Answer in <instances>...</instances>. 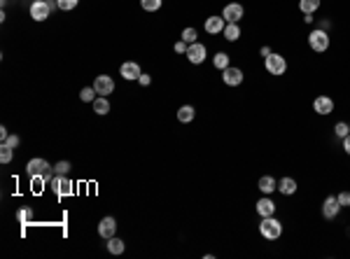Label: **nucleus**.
Returning <instances> with one entry per match:
<instances>
[{
    "label": "nucleus",
    "mask_w": 350,
    "mask_h": 259,
    "mask_svg": "<svg viewBox=\"0 0 350 259\" xmlns=\"http://www.w3.org/2000/svg\"><path fill=\"white\" fill-rule=\"evenodd\" d=\"M278 189V182H275L271 175H262L259 177V191L262 194H271V191Z\"/></svg>",
    "instance_id": "nucleus-18"
},
{
    "label": "nucleus",
    "mask_w": 350,
    "mask_h": 259,
    "mask_svg": "<svg viewBox=\"0 0 350 259\" xmlns=\"http://www.w3.org/2000/svg\"><path fill=\"white\" fill-rule=\"evenodd\" d=\"M187 59H189V63H194V66H201V63L206 61V47L201 45V42H194V45H189V49H187V54H184Z\"/></svg>",
    "instance_id": "nucleus-10"
},
{
    "label": "nucleus",
    "mask_w": 350,
    "mask_h": 259,
    "mask_svg": "<svg viewBox=\"0 0 350 259\" xmlns=\"http://www.w3.org/2000/svg\"><path fill=\"white\" fill-rule=\"evenodd\" d=\"M80 98H82L84 103H93V100L98 98V93H96V89H93V86H84L82 91H80Z\"/></svg>",
    "instance_id": "nucleus-26"
},
{
    "label": "nucleus",
    "mask_w": 350,
    "mask_h": 259,
    "mask_svg": "<svg viewBox=\"0 0 350 259\" xmlns=\"http://www.w3.org/2000/svg\"><path fill=\"white\" fill-rule=\"evenodd\" d=\"M161 5H164V0H140V7L145 12H159Z\"/></svg>",
    "instance_id": "nucleus-25"
},
{
    "label": "nucleus",
    "mask_w": 350,
    "mask_h": 259,
    "mask_svg": "<svg viewBox=\"0 0 350 259\" xmlns=\"http://www.w3.org/2000/svg\"><path fill=\"white\" fill-rule=\"evenodd\" d=\"M26 173L31 177H35V175H45L47 180H52V173H54V168L47 164L45 159H31L28 164H26Z\"/></svg>",
    "instance_id": "nucleus-4"
},
{
    "label": "nucleus",
    "mask_w": 350,
    "mask_h": 259,
    "mask_svg": "<svg viewBox=\"0 0 350 259\" xmlns=\"http://www.w3.org/2000/svg\"><path fill=\"white\" fill-rule=\"evenodd\" d=\"M126 250V243H124L122 238H107V252L110 255H122V252Z\"/></svg>",
    "instance_id": "nucleus-21"
},
{
    "label": "nucleus",
    "mask_w": 350,
    "mask_h": 259,
    "mask_svg": "<svg viewBox=\"0 0 350 259\" xmlns=\"http://www.w3.org/2000/svg\"><path fill=\"white\" fill-rule=\"evenodd\" d=\"M259 234L266 238V241H278V238L282 236V224L275 220V215L262 217V222H259Z\"/></svg>",
    "instance_id": "nucleus-1"
},
{
    "label": "nucleus",
    "mask_w": 350,
    "mask_h": 259,
    "mask_svg": "<svg viewBox=\"0 0 350 259\" xmlns=\"http://www.w3.org/2000/svg\"><path fill=\"white\" fill-rule=\"evenodd\" d=\"M12 147H7V145H0V164H9L12 161Z\"/></svg>",
    "instance_id": "nucleus-31"
},
{
    "label": "nucleus",
    "mask_w": 350,
    "mask_h": 259,
    "mask_svg": "<svg viewBox=\"0 0 350 259\" xmlns=\"http://www.w3.org/2000/svg\"><path fill=\"white\" fill-rule=\"evenodd\" d=\"M16 222H19V224H28V222H33V210H31V208H21V210L16 213Z\"/></svg>",
    "instance_id": "nucleus-27"
},
{
    "label": "nucleus",
    "mask_w": 350,
    "mask_h": 259,
    "mask_svg": "<svg viewBox=\"0 0 350 259\" xmlns=\"http://www.w3.org/2000/svg\"><path fill=\"white\" fill-rule=\"evenodd\" d=\"M334 133H336V136H339V138H341V140H343V138H346V136H348V133H350V124L339 122V124H336V126H334Z\"/></svg>",
    "instance_id": "nucleus-32"
},
{
    "label": "nucleus",
    "mask_w": 350,
    "mask_h": 259,
    "mask_svg": "<svg viewBox=\"0 0 350 259\" xmlns=\"http://www.w3.org/2000/svg\"><path fill=\"white\" fill-rule=\"evenodd\" d=\"M91 105H93V112L100 114V117L110 112V100H107V96H98V98L93 100Z\"/></svg>",
    "instance_id": "nucleus-20"
},
{
    "label": "nucleus",
    "mask_w": 350,
    "mask_h": 259,
    "mask_svg": "<svg viewBox=\"0 0 350 259\" xmlns=\"http://www.w3.org/2000/svg\"><path fill=\"white\" fill-rule=\"evenodd\" d=\"M343 150H346V154H350V133L343 138Z\"/></svg>",
    "instance_id": "nucleus-38"
},
{
    "label": "nucleus",
    "mask_w": 350,
    "mask_h": 259,
    "mask_svg": "<svg viewBox=\"0 0 350 259\" xmlns=\"http://www.w3.org/2000/svg\"><path fill=\"white\" fill-rule=\"evenodd\" d=\"M341 203H339V198L336 196H327L322 201V215H325V220H334L336 215L341 213Z\"/></svg>",
    "instance_id": "nucleus-9"
},
{
    "label": "nucleus",
    "mask_w": 350,
    "mask_h": 259,
    "mask_svg": "<svg viewBox=\"0 0 350 259\" xmlns=\"http://www.w3.org/2000/svg\"><path fill=\"white\" fill-rule=\"evenodd\" d=\"M308 45H311L313 52H327L329 49V33L322 31V28H313L311 35H308Z\"/></svg>",
    "instance_id": "nucleus-5"
},
{
    "label": "nucleus",
    "mask_w": 350,
    "mask_h": 259,
    "mask_svg": "<svg viewBox=\"0 0 350 259\" xmlns=\"http://www.w3.org/2000/svg\"><path fill=\"white\" fill-rule=\"evenodd\" d=\"M114 231H117V220L114 217H103V220L98 222V234L100 238H112L114 236Z\"/></svg>",
    "instance_id": "nucleus-14"
},
{
    "label": "nucleus",
    "mask_w": 350,
    "mask_h": 259,
    "mask_svg": "<svg viewBox=\"0 0 350 259\" xmlns=\"http://www.w3.org/2000/svg\"><path fill=\"white\" fill-rule=\"evenodd\" d=\"M7 136H9V131L5 129V126H0V140L5 143V140H7Z\"/></svg>",
    "instance_id": "nucleus-40"
},
{
    "label": "nucleus",
    "mask_w": 350,
    "mask_h": 259,
    "mask_svg": "<svg viewBox=\"0 0 350 259\" xmlns=\"http://www.w3.org/2000/svg\"><path fill=\"white\" fill-rule=\"evenodd\" d=\"M222 35H224V40H229V42H236V40L241 38V26H238V23H227L224 31H222Z\"/></svg>",
    "instance_id": "nucleus-19"
},
{
    "label": "nucleus",
    "mask_w": 350,
    "mask_h": 259,
    "mask_svg": "<svg viewBox=\"0 0 350 259\" xmlns=\"http://www.w3.org/2000/svg\"><path fill=\"white\" fill-rule=\"evenodd\" d=\"M257 215L259 217H271V215H275V203L268 196L259 198L257 201Z\"/></svg>",
    "instance_id": "nucleus-16"
},
{
    "label": "nucleus",
    "mask_w": 350,
    "mask_h": 259,
    "mask_svg": "<svg viewBox=\"0 0 350 259\" xmlns=\"http://www.w3.org/2000/svg\"><path fill=\"white\" fill-rule=\"evenodd\" d=\"M259 54H262V56H264V59H266V56H271V47H262V49H259Z\"/></svg>",
    "instance_id": "nucleus-41"
},
{
    "label": "nucleus",
    "mask_w": 350,
    "mask_h": 259,
    "mask_svg": "<svg viewBox=\"0 0 350 259\" xmlns=\"http://www.w3.org/2000/svg\"><path fill=\"white\" fill-rule=\"evenodd\" d=\"M213 66L217 70H224V68H229V54L227 52H217L213 56Z\"/></svg>",
    "instance_id": "nucleus-24"
},
{
    "label": "nucleus",
    "mask_w": 350,
    "mask_h": 259,
    "mask_svg": "<svg viewBox=\"0 0 350 259\" xmlns=\"http://www.w3.org/2000/svg\"><path fill=\"white\" fill-rule=\"evenodd\" d=\"M19 143H21V138L16 136V133H12V136H7V140H5L2 145H7V147H12V150H16V147H19Z\"/></svg>",
    "instance_id": "nucleus-34"
},
{
    "label": "nucleus",
    "mask_w": 350,
    "mask_h": 259,
    "mask_svg": "<svg viewBox=\"0 0 350 259\" xmlns=\"http://www.w3.org/2000/svg\"><path fill=\"white\" fill-rule=\"evenodd\" d=\"M320 7V0H299V9L304 14H315Z\"/></svg>",
    "instance_id": "nucleus-23"
},
{
    "label": "nucleus",
    "mask_w": 350,
    "mask_h": 259,
    "mask_svg": "<svg viewBox=\"0 0 350 259\" xmlns=\"http://www.w3.org/2000/svg\"><path fill=\"white\" fill-rule=\"evenodd\" d=\"M196 117V110L191 105H182L180 110H177V122H182V124H189L191 119Z\"/></svg>",
    "instance_id": "nucleus-22"
},
{
    "label": "nucleus",
    "mask_w": 350,
    "mask_h": 259,
    "mask_svg": "<svg viewBox=\"0 0 350 259\" xmlns=\"http://www.w3.org/2000/svg\"><path fill=\"white\" fill-rule=\"evenodd\" d=\"M243 14H245V9L241 2H229V5H224V9H222V16H224L227 23H238L243 19Z\"/></svg>",
    "instance_id": "nucleus-7"
},
{
    "label": "nucleus",
    "mask_w": 350,
    "mask_h": 259,
    "mask_svg": "<svg viewBox=\"0 0 350 259\" xmlns=\"http://www.w3.org/2000/svg\"><path fill=\"white\" fill-rule=\"evenodd\" d=\"M138 82H140V86H150V84H152V77L147 75V73H143V75L138 77Z\"/></svg>",
    "instance_id": "nucleus-37"
},
{
    "label": "nucleus",
    "mask_w": 350,
    "mask_h": 259,
    "mask_svg": "<svg viewBox=\"0 0 350 259\" xmlns=\"http://www.w3.org/2000/svg\"><path fill=\"white\" fill-rule=\"evenodd\" d=\"M175 54H187V49H189V45L184 42V40H180V42H175Z\"/></svg>",
    "instance_id": "nucleus-36"
},
{
    "label": "nucleus",
    "mask_w": 350,
    "mask_h": 259,
    "mask_svg": "<svg viewBox=\"0 0 350 259\" xmlns=\"http://www.w3.org/2000/svg\"><path fill=\"white\" fill-rule=\"evenodd\" d=\"M313 110L318 114H322V117H325V114H332L334 112V100L329 98V96H318V98L313 100Z\"/></svg>",
    "instance_id": "nucleus-13"
},
{
    "label": "nucleus",
    "mask_w": 350,
    "mask_h": 259,
    "mask_svg": "<svg viewBox=\"0 0 350 259\" xmlns=\"http://www.w3.org/2000/svg\"><path fill=\"white\" fill-rule=\"evenodd\" d=\"M52 9H54V2H52V0H35V2L31 5V16H33V21H45V19H49Z\"/></svg>",
    "instance_id": "nucleus-6"
},
{
    "label": "nucleus",
    "mask_w": 350,
    "mask_h": 259,
    "mask_svg": "<svg viewBox=\"0 0 350 259\" xmlns=\"http://www.w3.org/2000/svg\"><path fill=\"white\" fill-rule=\"evenodd\" d=\"M278 191H280L282 196H292L297 191V180L294 177H280L278 180Z\"/></svg>",
    "instance_id": "nucleus-17"
},
{
    "label": "nucleus",
    "mask_w": 350,
    "mask_h": 259,
    "mask_svg": "<svg viewBox=\"0 0 350 259\" xmlns=\"http://www.w3.org/2000/svg\"><path fill=\"white\" fill-rule=\"evenodd\" d=\"M222 80L227 86H238V84L243 82V70L241 68H234V66H229V68L222 70Z\"/></svg>",
    "instance_id": "nucleus-11"
},
{
    "label": "nucleus",
    "mask_w": 350,
    "mask_h": 259,
    "mask_svg": "<svg viewBox=\"0 0 350 259\" xmlns=\"http://www.w3.org/2000/svg\"><path fill=\"white\" fill-rule=\"evenodd\" d=\"M119 73H122L124 80H138V77L143 75V70H140V66L133 61H126L122 63V68H119Z\"/></svg>",
    "instance_id": "nucleus-15"
},
{
    "label": "nucleus",
    "mask_w": 350,
    "mask_h": 259,
    "mask_svg": "<svg viewBox=\"0 0 350 259\" xmlns=\"http://www.w3.org/2000/svg\"><path fill=\"white\" fill-rule=\"evenodd\" d=\"M77 2H80V0H56V7L63 9V12H70V9L77 7Z\"/></svg>",
    "instance_id": "nucleus-30"
},
{
    "label": "nucleus",
    "mask_w": 350,
    "mask_h": 259,
    "mask_svg": "<svg viewBox=\"0 0 350 259\" xmlns=\"http://www.w3.org/2000/svg\"><path fill=\"white\" fill-rule=\"evenodd\" d=\"M70 161H59V164H56V166H54V173H56V175H68L70 173Z\"/></svg>",
    "instance_id": "nucleus-29"
},
{
    "label": "nucleus",
    "mask_w": 350,
    "mask_h": 259,
    "mask_svg": "<svg viewBox=\"0 0 350 259\" xmlns=\"http://www.w3.org/2000/svg\"><path fill=\"white\" fill-rule=\"evenodd\" d=\"M329 26H332V21H329V19H322L318 28H322V31H329Z\"/></svg>",
    "instance_id": "nucleus-39"
},
{
    "label": "nucleus",
    "mask_w": 350,
    "mask_h": 259,
    "mask_svg": "<svg viewBox=\"0 0 350 259\" xmlns=\"http://www.w3.org/2000/svg\"><path fill=\"white\" fill-rule=\"evenodd\" d=\"M264 66H266L268 75H275V77L285 75V70H287V61H285V56H280V54H275V52L264 59Z\"/></svg>",
    "instance_id": "nucleus-3"
},
{
    "label": "nucleus",
    "mask_w": 350,
    "mask_h": 259,
    "mask_svg": "<svg viewBox=\"0 0 350 259\" xmlns=\"http://www.w3.org/2000/svg\"><path fill=\"white\" fill-rule=\"evenodd\" d=\"M196 38H198V33H196V28H184L182 31V40L184 42H187V45H194V42H196Z\"/></svg>",
    "instance_id": "nucleus-28"
},
{
    "label": "nucleus",
    "mask_w": 350,
    "mask_h": 259,
    "mask_svg": "<svg viewBox=\"0 0 350 259\" xmlns=\"http://www.w3.org/2000/svg\"><path fill=\"white\" fill-rule=\"evenodd\" d=\"M224 26H227V21H224V16H208L206 23H203V28H206V33H210V35H220L222 31H224Z\"/></svg>",
    "instance_id": "nucleus-12"
},
{
    "label": "nucleus",
    "mask_w": 350,
    "mask_h": 259,
    "mask_svg": "<svg viewBox=\"0 0 350 259\" xmlns=\"http://www.w3.org/2000/svg\"><path fill=\"white\" fill-rule=\"evenodd\" d=\"M45 182H47V177H45V175H35V177H31V187H33L35 191L42 189V184H45Z\"/></svg>",
    "instance_id": "nucleus-33"
},
{
    "label": "nucleus",
    "mask_w": 350,
    "mask_h": 259,
    "mask_svg": "<svg viewBox=\"0 0 350 259\" xmlns=\"http://www.w3.org/2000/svg\"><path fill=\"white\" fill-rule=\"evenodd\" d=\"M93 89L98 96H110L114 91V80L110 75H98L93 80Z\"/></svg>",
    "instance_id": "nucleus-8"
},
{
    "label": "nucleus",
    "mask_w": 350,
    "mask_h": 259,
    "mask_svg": "<svg viewBox=\"0 0 350 259\" xmlns=\"http://www.w3.org/2000/svg\"><path fill=\"white\" fill-rule=\"evenodd\" d=\"M336 198H339V203H341L343 208H350V191H341Z\"/></svg>",
    "instance_id": "nucleus-35"
},
{
    "label": "nucleus",
    "mask_w": 350,
    "mask_h": 259,
    "mask_svg": "<svg viewBox=\"0 0 350 259\" xmlns=\"http://www.w3.org/2000/svg\"><path fill=\"white\" fill-rule=\"evenodd\" d=\"M49 187H52V191H56V196H61V198L70 196L75 191V184H73V180L68 175H54L49 180Z\"/></svg>",
    "instance_id": "nucleus-2"
}]
</instances>
